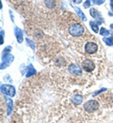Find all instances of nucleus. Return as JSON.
Here are the masks:
<instances>
[{
  "label": "nucleus",
  "mask_w": 113,
  "mask_h": 123,
  "mask_svg": "<svg viewBox=\"0 0 113 123\" xmlns=\"http://www.w3.org/2000/svg\"><path fill=\"white\" fill-rule=\"evenodd\" d=\"M68 31L73 37H79V36H82L84 34L85 30L81 24L77 23V22H73L69 25Z\"/></svg>",
  "instance_id": "nucleus-1"
},
{
  "label": "nucleus",
  "mask_w": 113,
  "mask_h": 123,
  "mask_svg": "<svg viewBox=\"0 0 113 123\" xmlns=\"http://www.w3.org/2000/svg\"><path fill=\"white\" fill-rule=\"evenodd\" d=\"M100 108V104L97 100H94V99H91V100H89L87 101L84 106H83V110L85 112L86 115H92L94 114L96 111L99 110Z\"/></svg>",
  "instance_id": "nucleus-2"
},
{
  "label": "nucleus",
  "mask_w": 113,
  "mask_h": 123,
  "mask_svg": "<svg viewBox=\"0 0 113 123\" xmlns=\"http://www.w3.org/2000/svg\"><path fill=\"white\" fill-rule=\"evenodd\" d=\"M97 49H98V46L94 42H88L86 45H85V52L89 55H91V54H94L97 52Z\"/></svg>",
  "instance_id": "nucleus-3"
},
{
  "label": "nucleus",
  "mask_w": 113,
  "mask_h": 123,
  "mask_svg": "<svg viewBox=\"0 0 113 123\" xmlns=\"http://www.w3.org/2000/svg\"><path fill=\"white\" fill-rule=\"evenodd\" d=\"M81 65H82V68L87 71V72H91L92 70H94L95 68V65H94V62L91 60H85L81 62Z\"/></svg>",
  "instance_id": "nucleus-4"
},
{
  "label": "nucleus",
  "mask_w": 113,
  "mask_h": 123,
  "mask_svg": "<svg viewBox=\"0 0 113 123\" xmlns=\"http://www.w3.org/2000/svg\"><path fill=\"white\" fill-rule=\"evenodd\" d=\"M1 89H2V92L4 93L5 95H7V96L13 97L15 95V89H14V87L11 86V85H10V84L2 85L1 86Z\"/></svg>",
  "instance_id": "nucleus-5"
},
{
  "label": "nucleus",
  "mask_w": 113,
  "mask_h": 123,
  "mask_svg": "<svg viewBox=\"0 0 113 123\" xmlns=\"http://www.w3.org/2000/svg\"><path fill=\"white\" fill-rule=\"evenodd\" d=\"M68 70H69V72H70L72 75H75V76H79V75H81L80 66L77 65V64H75V63L71 64V65L69 66Z\"/></svg>",
  "instance_id": "nucleus-6"
},
{
  "label": "nucleus",
  "mask_w": 113,
  "mask_h": 123,
  "mask_svg": "<svg viewBox=\"0 0 113 123\" xmlns=\"http://www.w3.org/2000/svg\"><path fill=\"white\" fill-rule=\"evenodd\" d=\"M71 101L72 103L75 105V106H77V105H80L83 101V98L80 95H74L71 98Z\"/></svg>",
  "instance_id": "nucleus-7"
},
{
  "label": "nucleus",
  "mask_w": 113,
  "mask_h": 123,
  "mask_svg": "<svg viewBox=\"0 0 113 123\" xmlns=\"http://www.w3.org/2000/svg\"><path fill=\"white\" fill-rule=\"evenodd\" d=\"M91 16H92L93 18L97 19L98 23H102V22H103V19H102V17L100 15V13L97 12L95 9H91Z\"/></svg>",
  "instance_id": "nucleus-8"
},
{
  "label": "nucleus",
  "mask_w": 113,
  "mask_h": 123,
  "mask_svg": "<svg viewBox=\"0 0 113 123\" xmlns=\"http://www.w3.org/2000/svg\"><path fill=\"white\" fill-rule=\"evenodd\" d=\"M27 75H26V77H31L33 76L35 73H36V71H35V68L33 67V65L31 64H29L28 66H27Z\"/></svg>",
  "instance_id": "nucleus-9"
},
{
  "label": "nucleus",
  "mask_w": 113,
  "mask_h": 123,
  "mask_svg": "<svg viewBox=\"0 0 113 123\" xmlns=\"http://www.w3.org/2000/svg\"><path fill=\"white\" fill-rule=\"evenodd\" d=\"M15 35H16L18 43H22L23 42V33L18 28H15Z\"/></svg>",
  "instance_id": "nucleus-10"
},
{
  "label": "nucleus",
  "mask_w": 113,
  "mask_h": 123,
  "mask_svg": "<svg viewBox=\"0 0 113 123\" xmlns=\"http://www.w3.org/2000/svg\"><path fill=\"white\" fill-rule=\"evenodd\" d=\"M13 60V56L11 53H7V54H3V62H11Z\"/></svg>",
  "instance_id": "nucleus-11"
},
{
  "label": "nucleus",
  "mask_w": 113,
  "mask_h": 123,
  "mask_svg": "<svg viewBox=\"0 0 113 123\" xmlns=\"http://www.w3.org/2000/svg\"><path fill=\"white\" fill-rule=\"evenodd\" d=\"M7 101V106H8V115L10 116L11 114V109H12V100L11 98H5Z\"/></svg>",
  "instance_id": "nucleus-12"
},
{
  "label": "nucleus",
  "mask_w": 113,
  "mask_h": 123,
  "mask_svg": "<svg viewBox=\"0 0 113 123\" xmlns=\"http://www.w3.org/2000/svg\"><path fill=\"white\" fill-rule=\"evenodd\" d=\"M75 12H77V14H78V15H79V17L81 18V20H82V21H87L86 16H85V14H84V13L81 12L80 9H79V8H77V7H75Z\"/></svg>",
  "instance_id": "nucleus-13"
},
{
  "label": "nucleus",
  "mask_w": 113,
  "mask_h": 123,
  "mask_svg": "<svg viewBox=\"0 0 113 123\" xmlns=\"http://www.w3.org/2000/svg\"><path fill=\"white\" fill-rule=\"evenodd\" d=\"M103 41L108 45V46H113V37L110 36V37H105L103 39Z\"/></svg>",
  "instance_id": "nucleus-14"
},
{
  "label": "nucleus",
  "mask_w": 113,
  "mask_h": 123,
  "mask_svg": "<svg viewBox=\"0 0 113 123\" xmlns=\"http://www.w3.org/2000/svg\"><path fill=\"white\" fill-rule=\"evenodd\" d=\"M100 34L103 35V36H108V35H109V31H108L106 29L102 28V29L100 30Z\"/></svg>",
  "instance_id": "nucleus-15"
},
{
  "label": "nucleus",
  "mask_w": 113,
  "mask_h": 123,
  "mask_svg": "<svg viewBox=\"0 0 113 123\" xmlns=\"http://www.w3.org/2000/svg\"><path fill=\"white\" fill-rule=\"evenodd\" d=\"M45 3H46V5L48 6L49 8H53L55 6V2L53 0H45Z\"/></svg>",
  "instance_id": "nucleus-16"
},
{
  "label": "nucleus",
  "mask_w": 113,
  "mask_h": 123,
  "mask_svg": "<svg viewBox=\"0 0 113 123\" xmlns=\"http://www.w3.org/2000/svg\"><path fill=\"white\" fill-rule=\"evenodd\" d=\"M90 24H91V29H92V31H94V32H98V31H99V29H98V27H97V25H94L95 23H93V22H91Z\"/></svg>",
  "instance_id": "nucleus-17"
},
{
  "label": "nucleus",
  "mask_w": 113,
  "mask_h": 123,
  "mask_svg": "<svg viewBox=\"0 0 113 123\" xmlns=\"http://www.w3.org/2000/svg\"><path fill=\"white\" fill-rule=\"evenodd\" d=\"M26 41H27V43L28 44V46H30L32 49L35 48V45H34V42H33V41H31L30 39H26Z\"/></svg>",
  "instance_id": "nucleus-18"
},
{
  "label": "nucleus",
  "mask_w": 113,
  "mask_h": 123,
  "mask_svg": "<svg viewBox=\"0 0 113 123\" xmlns=\"http://www.w3.org/2000/svg\"><path fill=\"white\" fill-rule=\"evenodd\" d=\"M105 2V0H93V3L96 4V5H101Z\"/></svg>",
  "instance_id": "nucleus-19"
},
{
  "label": "nucleus",
  "mask_w": 113,
  "mask_h": 123,
  "mask_svg": "<svg viewBox=\"0 0 113 123\" xmlns=\"http://www.w3.org/2000/svg\"><path fill=\"white\" fill-rule=\"evenodd\" d=\"M11 49V46H7V47L4 49V51H3V54H7V52H9Z\"/></svg>",
  "instance_id": "nucleus-20"
},
{
  "label": "nucleus",
  "mask_w": 113,
  "mask_h": 123,
  "mask_svg": "<svg viewBox=\"0 0 113 123\" xmlns=\"http://www.w3.org/2000/svg\"><path fill=\"white\" fill-rule=\"evenodd\" d=\"M91 5V1L90 0H87L85 3H84V8H89Z\"/></svg>",
  "instance_id": "nucleus-21"
},
{
  "label": "nucleus",
  "mask_w": 113,
  "mask_h": 123,
  "mask_svg": "<svg viewBox=\"0 0 113 123\" xmlns=\"http://www.w3.org/2000/svg\"><path fill=\"white\" fill-rule=\"evenodd\" d=\"M3 32L4 31H1V44H3Z\"/></svg>",
  "instance_id": "nucleus-22"
},
{
  "label": "nucleus",
  "mask_w": 113,
  "mask_h": 123,
  "mask_svg": "<svg viewBox=\"0 0 113 123\" xmlns=\"http://www.w3.org/2000/svg\"><path fill=\"white\" fill-rule=\"evenodd\" d=\"M75 3H76V4H79V3H81L82 2V0H73Z\"/></svg>",
  "instance_id": "nucleus-23"
},
{
  "label": "nucleus",
  "mask_w": 113,
  "mask_h": 123,
  "mask_svg": "<svg viewBox=\"0 0 113 123\" xmlns=\"http://www.w3.org/2000/svg\"><path fill=\"white\" fill-rule=\"evenodd\" d=\"M110 7H111V9L113 10V2L111 3V4H110Z\"/></svg>",
  "instance_id": "nucleus-24"
},
{
  "label": "nucleus",
  "mask_w": 113,
  "mask_h": 123,
  "mask_svg": "<svg viewBox=\"0 0 113 123\" xmlns=\"http://www.w3.org/2000/svg\"><path fill=\"white\" fill-rule=\"evenodd\" d=\"M110 27H111V29H113V24H111V26H110Z\"/></svg>",
  "instance_id": "nucleus-25"
}]
</instances>
